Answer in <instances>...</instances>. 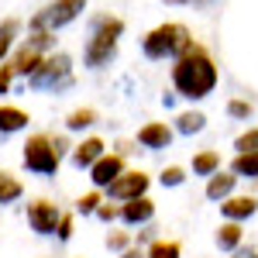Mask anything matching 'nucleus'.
<instances>
[{"label": "nucleus", "mask_w": 258, "mask_h": 258, "mask_svg": "<svg viewBox=\"0 0 258 258\" xmlns=\"http://www.w3.org/2000/svg\"><path fill=\"white\" fill-rule=\"evenodd\" d=\"M103 244H107V251H114V255H120V251H127L135 241H131V231H107V238H103Z\"/></svg>", "instance_id": "nucleus-27"}, {"label": "nucleus", "mask_w": 258, "mask_h": 258, "mask_svg": "<svg viewBox=\"0 0 258 258\" xmlns=\"http://www.w3.org/2000/svg\"><path fill=\"white\" fill-rule=\"evenodd\" d=\"M117 220L124 224V227H145V224H152V220H155V200L152 197H138V200L120 203Z\"/></svg>", "instance_id": "nucleus-13"}, {"label": "nucleus", "mask_w": 258, "mask_h": 258, "mask_svg": "<svg viewBox=\"0 0 258 258\" xmlns=\"http://www.w3.org/2000/svg\"><path fill=\"white\" fill-rule=\"evenodd\" d=\"M255 214H258V197H251V193H234V197H227L220 203V217L234 220V224H244Z\"/></svg>", "instance_id": "nucleus-14"}, {"label": "nucleus", "mask_w": 258, "mask_h": 258, "mask_svg": "<svg viewBox=\"0 0 258 258\" xmlns=\"http://www.w3.org/2000/svg\"><path fill=\"white\" fill-rule=\"evenodd\" d=\"M69 155V145L62 135H48V131H38V135H28V141L21 145V165L38 179H52L59 176L62 159Z\"/></svg>", "instance_id": "nucleus-2"}, {"label": "nucleus", "mask_w": 258, "mask_h": 258, "mask_svg": "<svg viewBox=\"0 0 258 258\" xmlns=\"http://www.w3.org/2000/svg\"><path fill=\"white\" fill-rule=\"evenodd\" d=\"M189 172L200 176V179H210L214 172H220V152H214V148L197 152V155H193V165H189Z\"/></svg>", "instance_id": "nucleus-21"}, {"label": "nucleus", "mask_w": 258, "mask_h": 258, "mask_svg": "<svg viewBox=\"0 0 258 258\" xmlns=\"http://www.w3.org/2000/svg\"><path fill=\"white\" fill-rule=\"evenodd\" d=\"M255 114V107L248 103V100H227V117H234V120H248Z\"/></svg>", "instance_id": "nucleus-29"}, {"label": "nucleus", "mask_w": 258, "mask_h": 258, "mask_svg": "<svg viewBox=\"0 0 258 258\" xmlns=\"http://www.w3.org/2000/svg\"><path fill=\"white\" fill-rule=\"evenodd\" d=\"M55 41L59 38H55L52 31H28V38H21L18 45H14V52H11V59H7L14 80H28L41 66V59L55 52Z\"/></svg>", "instance_id": "nucleus-6"}, {"label": "nucleus", "mask_w": 258, "mask_h": 258, "mask_svg": "<svg viewBox=\"0 0 258 258\" xmlns=\"http://www.w3.org/2000/svg\"><path fill=\"white\" fill-rule=\"evenodd\" d=\"M28 90L31 93H55L62 97L66 90H73L76 86V73H73V55H66V52H52V55H45L41 66L28 76Z\"/></svg>", "instance_id": "nucleus-5"}, {"label": "nucleus", "mask_w": 258, "mask_h": 258, "mask_svg": "<svg viewBox=\"0 0 258 258\" xmlns=\"http://www.w3.org/2000/svg\"><path fill=\"white\" fill-rule=\"evenodd\" d=\"M103 193H100V189H90V193H83L80 200H76V214H80V217H93V214H97V207L100 203H103Z\"/></svg>", "instance_id": "nucleus-26"}, {"label": "nucleus", "mask_w": 258, "mask_h": 258, "mask_svg": "<svg viewBox=\"0 0 258 258\" xmlns=\"http://www.w3.org/2000/svg\"><path fill=\"white\" fill-rule=\"evenodd\" d=\"M238 193V176L231 172V169H220L214 176L207 179V186H203V197L210 200V203H224L227 197H234Z\"/></svg>", "instance_id": "nucleus-15"}, {"label": "nucleus", "mask_w": 258, "mask_h": 258, "mask_svg": "<svg viewBox=\"0 0 258 258\" xmlns=\"http://www.w3.org/2000/svg\"><path fill=\"white\" fill-rule=\"evenodd\" d=\"M86 11V0H48L35 18L28 21V31H62L69 28L76 18H83Z\"/></svg>", "instance_id": "nucleus-7"}, {"label": "nucleus", "mask_w": 258, "mask_h": 258, "mask_svg": "<svg viewBox=\"0 0 258 258\" xmlns=\"http://www.w3.org/2000/svg\"><path fill=\"white\" fill-rule=\"evenodd\" d=\"M21 41V21L18 18H4L0 21V62L11 59L14 45Z\"/></svg>", "instance_id": "nucleus-19"}, {"label": "nucleus", "mask_w": 258, "mask_h": 258, "mask_svg": "<svg viewBox=\"0 0 258 258\" xmlns=\"http://www.w3.org/2000/svg\"><path fill=\"white\" fill-rule=\"evenodd\" d=\"M231 172L238 179H258V152H238L231 159Z\"/></svg>", "instance_id": "nucleus-23"}, {"label": "nucleus", "mask_w": 258, "mask_h": 258, "mask_svg": "<svg viewBox=\"0 0 258 258\" xmlns=\"http://www.w3.org/2000/svg\"><path fill=\"white\" fill-rule=\"evenodd\" d=\"M117 258H145V248H138V244H131L127 251H120Z\"/></svg>", "instance_id": "nucleus-34"}, {"label": "nucleus", "mask_w": 258, "mask_h": 258, "mask_svg": "<svg viewBox=\"0 0 258 258\" xmlns=\"http://www.w3.org/2000/svg\"><path fill=\"white\" fill-rule=\"evenodd\" d=\"M172 138H176V131H172L169 120H148V124H141L138 135H135V141L145 152H165V148H172Z\"/></svg>", "instance_id": "nucleus-10"}, {"label": "nucleus", "mask_w": 258, "mask_h": 258, "mask_svg": "<svg viewBox=\"0 0 258 258\" xmlns=\"http://www.w3.org/2000/svg\"><path fill=\"white\" fill-rule=\"evenodd\" d=\"M103 152H107V141L100 138V135H86L83 141H76V145L69 148V162H73V169H80V172H90Z\"/></svg>", "instance_id": "nucleus-12"}, {"label": "nucleus", "mask_w": 258, "mask_h": 258, "mask_svg": "<svg viewBox=\"0 0 258 258\" xmlns=\"http://www.w3.org/2000/svg\"><path fill=\"white\" fill-rule=\"evenodd\" d=\"M234 148L238 152H258V127H248L234 138Z\"/></svg>", "instance_id": "nucleus-30"}, {"label": "nucleus", "mask_w": 258, "mask_h": 258, "mask_svg": "<svg viewBox=\"0 0 258 258\" xmlns=\"http://www.w3.org/2000/svg\"><path fill=\"white\" fill-rule=\"evenodd\" d=\"M117 214H120V203H110V200H103V203L97 207V214H93V217L103 220V224H114V220H117Z\"/></svg>", "instance_id": "nucleus-31"}, {"label": "nucleus", "mask_w": 258, "mask_h": 258, "mask_svg": "<svg viewBox=\"0 0 258 258\" xmlns=\"http://www.w3.org/2000/svg\"><path fill=\"white\" fill-rule=\"evenodd\" d=\"M11 86H14V73H11V66H7V62H0V97H7V93H11Z\"/></svg>", "instance_id": "nucleus-32"}, {"label": "nucleus", "mask_w": 258, "mask_h": 258, "mask_svg": "<svg viewBox=\"0 0 258 258\" xmlns=\"http://www.w3.org/2000/svg\"><path fill=\"white\" fill-rule=\"evenodd\" d=\"M124 169H127V159H124L120 152H103V155L97 159V165H93L86 176H90V182H93V189L103 193V189H107V186H110Z\"/></svg>", "instance_id": "nucleus-11"}, {"label": "nucleus", "mask_w": 258, "mask_h": 258, "mask_svg": "<svg viewBox=\"0 0 258 258\" xmlns=\"http://www.w3.org/2000/svg\"><path fill=\"white\" fill-rule=\"evenodd\" d=\"M169 83H172L176 97L189 100V103H200V100H207L220 86V69H217V62H214V55L200 41H193L169 66Z\"/></svg>", "instance_id": "nucleus-1"}, {"label": "nucleus", "mask_w": 258, "mask_h": 258, "mask_svg": "<svg viewBox=\"0 0 258 258\" xmlns=\"http://www.w3.org/2000/svg\"><path fill=\"white\" fill-rule=\"evenodd\" d=\"M97 124H100V114L93 107H76V110L66 114V131H69V135H83V131H90V127H97Z\"/></svg>", "instance_id": "nucleus-18"}, {"label": "nucleus", "mask_w": 258, "mask_h": 258, "mask_svg": "<svg viewBox=\"0 0 258 258\" xmlns=\"http://www.w3.org/2000/svg\"><path fill=\"white\" fill-rule=\"evenodd\" d=\"M145 258H182V244L172 238H155L145 248Z\"/></svg>", "instance_id": "nucleus-24"}, {"label": "nucleus", "mask_w": 258, "mask_h": 258, "mask_svg": "<svg viewBox=\"0 0 258 258\" xmlns=\"http://www.w3.org/2000/svg\"><path fill=\"white\" fill-rule=\"evenodd\" d=\"M169 4H193V0H169Z\"/></svg>", "instance_id": "nucleus-35"}, {"label": "nucleus", "mask_w": 258, "mask_h": 258, "mask_svg": "<svg viewBox=\"0 0 258 258\" xmlns=\"http://www.w3.org/2000/svg\"><path fill=\"white\" fill-rule=\"evenodd\" d=\"M172 131L182 135V138H193L200 131H207V114H203V110H182V114H176V120H172Z\"/></svg>", "instance_id": "nucleus-17"}, {"label": "nucleus", "mask_w": 258, "mask_h": 258, "mask_svg": "<svg viewBox=\"0 0 258 258\" xmlns=\"http://www.w3.org/2000/svg\"><path fill=\"white\" fill-rule=\"evenodd\" d=\"M186 176H189V172H186L182 165H165V169L159 172V186L162 189H176V186L186 182Z\"/></svg>", "instance_id": "nucleus-25"}, {"label": "nucleus", "mask_w": 258, "mask_h": 258, "mask_svg": "<svg viewBox=\"0 0 258 258\" xmlns=\"http://www.w3.org/2000/svg\"><path fill=\"white\" fill-rule=\"evenodd\" d=\"M59 203H52V200H31L28 203V227L38 234V238H55V227H59Z\"/></svg>", "instance_id": "nucleus-9"}, {"label": "nucleus", "mask_w": 258, "mask_h": 258, "mask_svg": "<svg viewBox=\"0 0 258 258\" xmlns=\"http://www.w3.org/2000/svg\"><path fill=\"white\" fill-rule=\"evenodd\" d=\"M120 38H124V21L120 18H114V14H100V18H93V24H90V38H86V45H83V66L93 69V73L107 69L110 62L117 59Z\"/></svg>", "instance_id": "nucleus-3"}, {"label": "nucleus", "mask_w": 258, "mask_h": 258, "mask_svg": "<svg viewBox=\"0 0 258 258\" xmlns=\"http://www.w3.org/2000/svg\"><path fill=\"white\" fill-rule=\"evenodd\" d=\"M193 45V31L179 21H165L141 38V55L148 62H176Z\"/></svg>", "instance_id": "nucleus-4"}, {"label": "nucleus", "mask_w": 258, "mask_h": 258, "mask_svg": "<svg viewBox=\"0 0 258 258\" xmlns=\"http://www.w3.org/2000/svg\"><path fill=\"white\" fill-rule=\"evenodd\" d=\"M231 258H258V248H251V244L244 248V244H241L238 251H231Z\"/></svg>", "instance_id": "nucleus-33"}, {"label": "nucleus", "mask_w": 258, "mask_h": 258, "mask_svg": "<svg viewBox=\"0 0 258 258\" xmlns=\"http://www.w3.org/2000/svg\"><path fill=\"white\" fill-rule=\"evenodd\" d=\"M73 231H76V214H62L59 217V227H55V241H73Z\"/></svg>", "instance_id": "nucleus-28"}, {"label": "nucleus", "mask_w": 258, "mask_h": 258, "mask_svg": "<svg viewBox=\"0 0 258 258\" xmlns=\"http://www.w3.org/2000/svg\"><path fill=\"white\" fill-rule=\"evenodd\" d=\"M28 124H31V114L24 107L0 103V135H21V131H28Z\"/></svg>", "instance_id": "nucleus-16"}, {"label": "nucleus", "mask_w": 258, "mask_h": 258, "mask_svg": "<svg viewBox=\"0 0 258 258\" xmlns=\"http://www.w3.org/2000/svg\"><path fill=\"white\" fill-rule=\"evenodd\" d=\"M214 241H217L220 251H238L241 241H244V231H241V224H234V220H224L217 227V234H214Z\"/></svg>", "instance_id": "nucleus-20"}, {"label": "nucleus", "mask_w": 258, "mask_h": 258, "mask_svg": "<svg viewBox=\"0 0 258 258\" xmlns=\"http://www.w3.org/2000/svg\"><path fill=\"white\" fill-rule=\"evenodd\" d=\"M148 189H152V176H148L145 169H124V172L103 189V197L110 200V203H127V200L148 197Z\"/></svg>", "instance_id": "nucleus-8"}, {"label": "nucleus", "mask_w": 258, "mask_h": 258, "mask_svg": "<svg viewBox=\"0 0 258 258\" xmlns=\"http://www.w3.org/2000/svg\"><path fill=\"white\" fill-rule=\"evenodd\" d=\"M21 197H24V182H21L14 172L0 169V207H11V203H18Z\"/></svg>", "instance_id": "nucleus-22"}]
</instances>
